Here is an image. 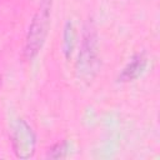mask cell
Segmentation results:
<instances>
[{
  "mask_svg": "<svg viewBox=\"0 0 160 160\" xmlns=\"http://www.w3.org/2000/svg\"><path fill=\"white\" fill-rule=\"evenodd\" d=\"M52 0H41L40 8L38 9L31 25L29 28V34L25 44V55L28 59H32L39 50L41 49L50 24V12H51Z\"/></svg>",
  "mask_w": 160,
  "mask_h": 160,
  "instance_id": "cell-1",
  "label": "cell"
},
{
  "mask_svg": "<svg viewBox=\"0 0 160 160\" xmlns=\"http://www.w3.org/2000/svg\"><path fill=\"white\" fill-rule=\"evenodd\" d=\"M12 144H14V151L19 158L28 159L34 152V136L30 131V129L22 124L18 129H15V134L12 136Z\"/></svg>",
  "mask_w": 160,
  "mask_h": 160,
  "instance_id": "cell-2",
  "label": "cell"
},
{
  "mask_svg": "<svg viewBox=\"0 0 160 160\" xmlns=\"http://www.w3.org/2000/svg\"><path fill=\"white\" fill-rule=\"evenodd\" d=\"M95 38L91 32H88L84 36V42H82V50L81 54L79 55V64L89 71L91 69L92 61H94V55H95Z\"/></svg>",
  "mask_w": 160,
  "mask_h": 160,
  "instance_id": "cell-3",
  "label": "cell"
},
{
  "mask_svg": "<svg viewBox=\"0 0 160 160\" xmlns=\"http://www.w3.org/2000/svg\"><path fill=\"white\" fill-rule=\"evenodd\" d=\"M144 68H145V59L142 56H138L124 69V71L121 74V79L125 81L132 80L142 71Z\"/></svg>",
  "mask_w": 160,
  "mask_h": 160,
  "instance_id": "cell-4",
  "label": "cell"
}]
</instances>
